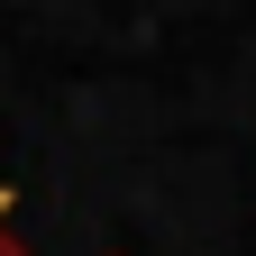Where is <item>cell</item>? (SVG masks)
Masks as SVG:
<instances>
[{
	"label": "cell",
	"instance_id": "cell-1",
	"mask_svg": "<svg viewBox=\"0 0 256 256\" xmlns=\"http://www.w3.org/2000/svg\"><path fill=\"white\" fill-rule=\"evenodd\" d=\"M0 256H37V247L18 238V192H10V183H0Z\"/></svg>",
	"mask_w": 256,
	"mask_h": 256
}]
</instances>
